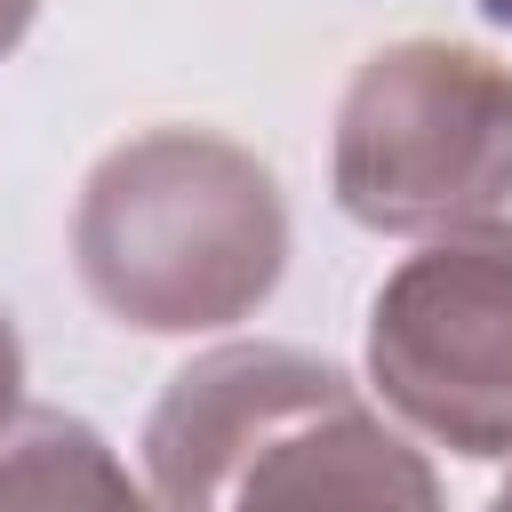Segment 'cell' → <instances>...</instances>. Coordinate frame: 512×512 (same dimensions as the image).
I'll return each instance as SVG.
<instances>
[{
	"label": "cell",
	"mask_w": 512,
	"mask_h": 512,
	"mask_svg": "<svg viewBox=\"0 0 512 512\" xmlns=\"http://www.w3.org/2000/svg\"><path fill=\"white\" fill-rule=\"evenodd\" d=\"M144 464L160 512H440L424 456L328 360L280 344L192 360L144 432Z\"/></svg>",
	"instance_id": "1"
},
{
	"label": "cell",
	"mask_w": 512,
	"mask_h": 512,
	"mask_svg": "<svg viewBox=\"0 0 512 512\" xmlns=\"http://www.w3.org/2000/svg\"><path fill=\"white\" fill-rule=\"evenodd\" d=\"M80 272L104 312L136 328H208L240 320L280 280V192L272 176L192 128L120 144L80 200Z\"/></svg>",
	"instance_id": "2"
},
{
	"label": "cell",
	"mask_w": 512,
	"mask_h": 512,
	"mask_svg": "<svg viewBox=\"0 0 512 512\" xmlns=\"http://www.w3.org/2000/svg\"><path fill=\"white\" fill-rule=\"evenodd\" d=\"M512 192V72L408 40L368 56L336 120V200L376 232H464Z\"/></svg>",
	"instance_id": "3"
},
{
	"label": "cell",
	"mask_w": 512,
	"mask_h": 512,
	"mask_svg": "<svg viewBox=\"0 0 512 512\" xmlns=\"http://www.w3.org/2000/svg\"><path fill=\"white\" fill-rule=\"evenodd\" d=\"M384 400L464 456H512V224H464L408 256L368 320Z\"/></svg>",
	"instance_id": "4"
},
{
	"label": "cell",
	"mask_w": 512,
	"mask_h": 512,
	"mask_svg": "<svg viewBox=\"0 0 512 512\" xmlns=\"http://www.w3.org/2000/svg\"><path fill=\"white\" fill-rule=\"evenodd\" d=\"M0 512H144V496L88 424L40 408L0 432Z\"/></svg>",
	"instance_id": "5"
},
{
	"label": "cell",
	"mask_w": 512,
	"mask_h": 512,
	"mask_svg": "<svg viewBox=\"0 0 512 512\" xmlns=\"http://www.w3.org/2000/svg\"><path fill=\"white\" fill-rule=\"evenodd\" d=\"M16 384H24V360H16V336H8V320H0V424L16 416Z\"/></svg>",
	"instance_id": "6"
},
{
	"label": "cell",
	"mask_w": 512,
	"mask_h": 512,
	"mask_svg": "<svg viewBox=\"0 0 512 512\" xmlns=\"http://www.w3.org/2000/svg\"><path fill=\"white\" fill-rule=\"evenodd\" d=\"M32 24V0H0V56L16 48V32Z\"/></svg>",
	"instance_id": "7"
},
{
	"label": "cell",
	"mask_w": 512,
	"mask_h": 512,
	"mask_svg": "<svg viewBox=\"0 0 512 512\" xmlns=\"http://www.w3.org/2000/svg\"><path fill=\"white\" fill-rule=\"evenodd\" d=\"M480 8H488V16H496V24H512V0H480Z\"/></svg>",
	"instance_id": "8"
},
{
	"label": "cell",
	"mask_w": 512,
	"mask_h": 512,
	"mask_svg": "<svg viewBox=\"0 0 512 512\" xmlns=\"http://www.w3.org/2000/svg\"><path fill=\"white\" fill-rule=\"evenodd\" d=\"M488 512H512V488H504V496H496V504H488Z\"/></svg>",
	"instance_id": "9"
}]
</instances>
